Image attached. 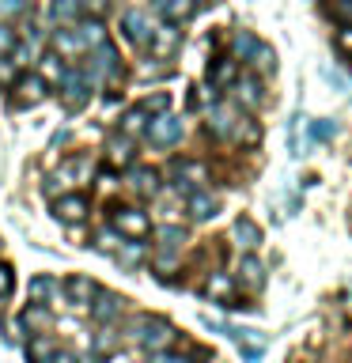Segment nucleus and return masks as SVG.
Returning a JSON list of instances; mask_svg holds the SVG:
<instances>
[{
    "mask_svg": "<svg viewBox=\"0 0 352 363\" xmlns=\"http://www.w3.org/2000/svg\"><path fill=\"white\" fill-rule=\"evenodd\" d=\"M235 53L243 57V61L254 65L258 72H273V68H277V53H273V45H265L261 38H254L250 30L235 34Z\"/></svg>",
    "mask_w": 352,
    "mask_h": 363,
    "instance_id": "1",
    "label": "nucleus"
},
{
    "mask_svg": "<svg viewBox=\"0 0 352 363\" xmlns=\"http://www.w3.org/2000/svg\"><path fill=\"white\" fill-rule=\"evenodd\" d=\"M136 329H141L136 337H141V345L148 352H167L170 345H175V329H170L167 322H159V318H141Z\"/></svg>",
    "mask_w": 352,
    "mask_h": 363,
    "instance_id": "2",
    "label": "nucleus"
},
{
    "mask_svg": "<svg viewBox=\"0 0 352 363\" xmlns=\"http://www.w3.org/2000/svg\"><path fill=\"white\" fill-rule=\"evenodd\" d=\"M144 133H148V140H152L155 147H170V144L182 140V118H175V113H155Z\"/></svg>",
    "mask_w": 352,
    "mask_h": 363,
    "instance_id": "3",
    "label": "nucleus"
},
{
    "mask_svg": "<svg viewBox=\"0 0 352 363\" xmlns=\"http://www.w3.org/2000/svg\"><path fill=\"white\" fill-rule=\"evenodd\" d=\"M57 87H61V102H65V110H68V113H76V110L87 102V95H91V91H87V76H84V72H76V68H68L65 79H61Z\"/></svg>",
    "mask_w": 352,
    "mask_h": 363,
    "instance_id": "4",
    "label": "nucleus"
},
{
    "mask_svg": "<svg viewBox=\"0 0 352 363\" xmlns=\"http://www.w3.org/2000/svg\"><path fill=\"white\" fill-rule=\"evenodd\" d=\"M114 227H118L121 235H129L133 242H141V238L152 235V220H148V212H141V208H118L114 212Z\"/></svg>",
    "mask_w": 352,
    "mask_h": 363,
    "instance_id": "5",
    "label": "nucleus"
},
{
    "mask_svg": "<svg viewBox=\"0 0 352 363\" xmlns=\"http://www.w3.org/2000/svg\"><path fill=\"white\" fill-rule=\"evenodd\" d=\"M91 212V201L84 197V193H65V197L53 201V216L61 223H84Z\"/></svg>",
    "mask_w": 352,
    "mask_h": 363,
    "instance_id": "6",
    "label": "nucleus"
},
{
    "mask_svg": "<svg viewBox=\"0 0 352 363\" xmlns=\"http://www.w3.org/2000/svg\"><path fill=\"white\" fill-rule=\"evenodd\" d=\"M45 87H50V84H45L38 72H34V76H19L16 79V106H38V102L50 95Z\"/></svg>",
    "mask_w": 352,
    "mask_h": 363,
    "instance_id": "7",
    "label": "nucleus"
},
{
    "mask_svg": "<svg viewBox=\"0 0 352 363\" xmlns=\"http://www.w3.org/2000/svg\"><path fill=\"white\" fill-rule=\"evenodd\" d=\"M227 337L238 345L243 352V359H258L261 352H265V333H258V329H238V325H227Z\"/></svg>",
    "mask_w": 352,
    "mask_h": 363,
    "instance_id": "8",
    "label": "nucleus"
},
{
    "mask_svg": "<svg viewBox=\"0 0 352 363\" xmlns=\"http://www.w3.org/2000/svg\"><path fill=\"white\" fill-rule=\"evenodd\" d=\"M178 42H182L178 23H163V27H155L152 38H148V45H152V57H170V53L178 50Z\"/></svg>",
    "mask_w": 352,
    "mask_h": 363,
    "instance_id": "9",
    "label": "nucleus"
},
{
    "mask_svg": "<svg viewBox=\"0 0 352 363\" xmlns=\"http://www.w3.org/2000/svg\"><path fill=\"white\" fill-rule=\"evenodd\" d=\"M87 306H91V318H95V322H114V318L121 314V295L95 291V299H91Z\"/></svg>",
    "mask_w": 352,
    "mask_h": 363,
    "instance_id": "10",
    "label": "nucleus"
},
{
    "mask_svg": "<svg viewBox=\"0 0 352 363\" xmlns=\"http://www.w3.org/2000/svg\"><path fill=\"white\" fill-rule=\"evenodd\" d=\"M201 0H155V8H159V16H163L167 23H186L193 11H197Z\"/></svg>",
    "mask_w": 352,
    "mask_h": 363,
    "instance_id": "11",
    "label": "nucleus"
},
{
    "mask_svg": "<svg viewBox=\"0 0 352 363\" xmlns=\"http://www.w3.org/2000/svg\"><path fill=\"white\" fill-rule=\"evenodd\" d=\"M175 174H178V193H182L189 186H204V182H209V167L186 159V163H175Z\"/></svg>",
    "mask_w": 352,
    "mask_h": 363,
    "instance_id": "12",
    "label": "nucleus"
},
{
    "mask_svg": "<svg viewBox=\"0 0 352 363\" xmlns=\"http://www.w3.org/2000/svg\"><path fill=\"white\" fill-rule=\"evenodd\" d=\"M235 95H238V102H243L246 110H258L261 102H265V91H261V79H254V76H243V79H235Z\"/></svg>",
    "mask_w": 352,
    "mask_h": 363,
    "instance_id": "13",
    "label": "nucleus"
},
{
    "mask_svg": "<svg viewBox=\"0 0 352 363\" xmlns=\"http://www.w3.org/2000/svg\"><path fill=\"white\" fill-rule=\"evenodd\" d=\"M65 291H68V303L72 306H87L91 299H95V280H87V277H68L65 280Z\"/></svg>",
    "mask_w": 352,
    "mask_h": 363,
    "instance_id": "14",
    "label": "nucleus"
},
{
    "mask_svg": "<svg viewBox=\"0 0 352 363\" xmlns=\"http://www.w3.org/2000/svg\"><path fill=\"white\" fill-rule=\"evenodd\" d=\"M204 295H209L212 303H231L235 299V280L227 277V272H212L209 284H204Z\"/></svg>",
    "mask_w": 352,
    "mask_h": 363,
    "instance_id": "15",
    "label": "nucleus"
},
{
    "mask_svg": "<svg viewBox=\"0 0 352 363\" xmlns=\"http://www.w3.org/2000/svg\"><path fill=\"white\" fill-rule=\"evenodd\" d=\"M235 79H238V61L235 57H220V61L209 68V84L212 87H231Z\"/></svg>",
    "mask_w": 352,
    "mask_h": 363,
    "instance_id": "16",
    "label": "nucleus"
},
{
    "mask_svg": "<svg viewBox=\"0 0 352 363\" xmlns=\"http://www.w3.org/2000/svg\"><path fill=\"white\" fill-rule=\"evenodd\" d=\"M238 280H243L250 291H261V288H265V265H261L258 257H243V265H238Z\"/></svg>",
    "mask_w": 352,
    "mask_h": 363,
    "instance_id": "17",
    "label": "nucleus"
},
{
    "mask_svg": "<svg viewBox=\"0 0 352 363\" xmlns=\"http://www.w3.org/2000/svg\"><path fill=\"white\" fill-rule=\"evenodd\" d=\"M95 72H102L110 84L118 79V53H114L110 42H99V45H95Z\"/></svg>",
    "mask_w": 352,
    "mask_h": 363,
    "instance_id": "18",
    "label": "nucleus"
},
{
    "mask_svg": "<svg viewBox=\"0 0 352 363\" xmlns=\"http://www.w3.org/2000/svg\"><path fill=\"white\" fill-rule=\"evenodd\" d=\"M133 189L144 193V197H155L159 193V170L155 167H136L133 170Z\"/></svg>",
    "mask_w": 352,
    "mask_h": 363,
    "instance_id": "19",
    "label": "nucleus"
},
{
    "mask_svg": "<svg viewBox=\"0 0 352 363\" xmlns=\"http://www.w3.org/2000/svg\"><path fill=\"white\" fill-rule=\"evenodd\" d=\"M121 27H125V34H129L133 42H144L148 38V19H144V11H136V8H129L121 16Z\"/></svg>",
    "mask_w": 352,
    "mask_h": 363,
    "instance_id": "20",
    "label": "nucleus"
},
{
    "mask_svg": "<svg viewBox=\"0 0 352 363\" xmlns=\"http://www.w3.org/2000/svg\"><path fill=\"white\" fill-rule=\"evenodd\" d=\"M235 238H238V246L254 250V246H261V227L243 216V220H235Z\"/></svg>",
    "mask_w": 352,
    "mask_h": 363,
    "instance_id": "21",
    "label": "nucleus"
},
{
    "mask_svg": "<svg viewBox=\"0 0 352 363\" xmlns=\"http://www.w3.org/2000/svg\"><path fill=\"white\" fill-rule=\"evenodd\" d=\"M231 136H235L238 144L254 147V144L261 140V129H258V125L250 121V118H235V121H231Z\"/></svg>",
    "mask_w": 352,
    "mask_h": 363,
    "instance_id": "22",
    "label": "nucleus"
},
{
    "mask_svg": "<svg viewBox=\"0 0 352 363\" xmlns=\"http://www.w3.org/2000/svg\"><path fill=\"white\" fill-rule=\"evenodd\" d=\"M65 72H68V65H65L57 53H45V57H42V72H38V76L45 79V84H61Z\"/></svg>",
    "mask_w": 352,
    "mask_h": 363,
    "instance_id": "23",
    "label": "nucleus"
},
{
    "mask_svg": "<svg viewBox=\"0 0 352 363\" xmlns=\"http://www.w3.org/2000/svg\"><path fill=\"white\" fill-rule=\"evenodd\" d=\"M144 129H148V110H144V106H133V110L121 118V133H125V136H141Z\"/></svg>",
    "mask_w": 352,
    "mask_h": 363,
    "instance_id": "24",
    "label": "nucleus"
},
{
    "mask_svg": "<svg viewBox=\"0 0 352 363\" xmlns=\"http://www.w3.org/2000/svg\"><path fill=\"white\" fill-rule=\"evenodd\" d=\"M189 216L193 220H209V216H216V197H209V193H189Z\"/></svg>",
    "mask_w": 352,
    "mask_h": 363,
    "instance_id": "25",
    "label": "nucleus"
},
{
    "mask_svg": "<svg viewBox=\"0 0 352 363\" xmlns=\"http://www.w3.org/2000/svg\"><path fill=\"white\" fill-rule=\"evenodd\" d=\"M57 288H61V284H57L53 277H34L31 288H27V295H31V303H45Z\"/></svg>",
    "mask_w": 352,
    "mask_h": 363,
    "instance_id": "26",
    "label": "nucleus"
},
{
    "mask_svg": "<svg viewBox=\"0 0 352 363\" xmlns=\"http://www.w3.org/2000/svg\"><path fill=\"white\" fill-rule=\"evenodd\" d=\"M53 50L72 57V53L84 50V42H79V34H76V30H57V34H53Z\"/></svg>",
    "mask_w": 352,
    "mask_h": 363,
    "instance_id": "27",
    "label": "nucleus"
},
{
    "mask_svg": "<svg viewBox=\"0 0 352 363\" xmlns=\"http://www.w3.org/2000/svg\"><path fill=\"white\" fill-rule=\"evenodd\" d=\"M79 42H84V50H87V45L106 42V34H102V23H99V19H87L84 27H79Z\"/></svg>",
    "mask_w": 352,
    "mask_h": 363,
    "instance_id": "28",
    "label": "nucleus"
},
{
    "mask_svg": "<svg viewBox=\"0 0 352 363\" xmlns=\"http://www.w3.org/2000/svg\"><path fill=\"white\" fill-rule=\"evenodd\" d=\"M231 121H235V113H231V110H227V106H216V110H212V121H209V129L224 136V133H231Z\"/></svg>",
    "mask_w": 352,
    "mask_h": 363,
    "instance_id": "29",
    "label": "nucleus"
},
{
    "mask_svg": "<svg viewBox=\"0 0 352 363\" xmlns=\"http://www.w3.org/2000/svg\"><path fill=\"white\" fill-rule=\"evenodd\" d=\"M27 356H31V363H45L53 356V345L45 337H38V340H31V345H27Z\"/></svg>",
    "mask_w": 352,
    "mask_h": 363,
    "instance_id": "30",
    "label": "nucleus"
},
{
    "mask_svg": "<svg viewBox=\"0 0 352 363\" xmlns=\"http://www.w3.org/2000/svg\"><path fill=\"white\" fill-rule=\"evenodd\" d=\"M334 136H337V125L334 121H311V140H318V144H322V140H334Z\"/></svg>",
    "mask_w": 352,
    "mask_h": 363,
    "instance_id": "31",
    "label": "nucleus"
},
{
    "mask_svg": "<svg viewBox=\"0 0 352 363\" xmlns=\"http://www.w3.org/2000/svg\"><path fill=\"white\" fill-rule=\"evenodd\" d=\"M159 238H163V250H178L186 242V231L182 227H159Z\"/></svg>",
    "mask_w": 352,
    "mask_h": 363,
    "instance_id": "32",
    "label": "nucleus"
},
{
    "mask_svg": "<svg viewBox=\"0 0 352 363\" xmlns=\"http://www.w3.org/2000/svg\"><path fill=\"white\" fill-rule=\"evenodd\" d=\"M334 45H337V53L352 57V23H341V30L334 34Z\"/></svg>",
    "mask_w": 352,
    "mask_h": 363,
    "instance_id": "33",
    "label": "nucleus"
},
{
    "mask_svg": "<svg viewBox=\"0 0 352 363\" xmlns=\"http://www.w3.org/2000/svg\"><path fill=\"white\" fill-rule=\"evenodd\" d=\"M76 11H79L76 0H57V4H53V19L68 23V19H76Z\"/></svg>",
    "mask_w": 352,
    "mask_h": 363,
    "instance_id": "34",
    "label": "nucleus"
},
{
    "mask_svg": "<svg viewBox=\"0 0 352 363\" xmlns=\"http://www.w3.org/2000/svg\"><path fill=\"white\" fill-rule=\"evenodd\" d=\"M27 11V0H0V19H16Z\"/></svg>",
    "mask_w": 352,
    "mask_h": 363,
    "instance_id": "35",
    "label": "nucleus"
},
{
    "mask_svg": "<svg viewBox=\"0 0 352 363\" xmlns=\"http://www.w3.org/2000/svg\"><path fill=\"white\" fill-rule=\"evenodd\" d=\"M322 79H326V84H329V87H337V91H341V95H345V91H348V79H345V76H341V72H337V68H329V65H322Z\"/></svg>",
    "mask_w": 352,
    "mask_h": 363,
    "instance_id": "36",
    "label": "nucleus"
},
{
    "mask_svg": "<svg viewBox=\"0 0 352 363\" xmlns=\"http://www.w3.org/2000/svg\"><path fill=\"white\" fill-rule=\"evenodd\" d=\"M11 50H16V30L8 23H0V57H8Z\"/></svg>",
    "mask_w": 352,
    "mask_h": 363,
    "instance_id": "37",
    "label": "nucleus"
},
{
    "mask_svg": "<svg viewBox=\"0 0 352 363\" xmlns=\"http://www.w3.org/2000/svg\"><path fill=\"white\" fill-rule=\"evenodd\" d=\"M329 11H334L341 23H352V0H334V4H329Z\"/></svg>",
    "mask_w": 352,
    "mask_h": 363,
    "instance_id": "38",
    "label": "nucleus"
},
{
    "mask_svg": "<svg viewBox=\"0 0 352 363\" xmlns=\"http://www.w3.org/2000/svg\"><path fill=\"white\" fill-rule=\"evenodd\" d=\"M167 106H170V95H155V99H148V102H144V110H148V113H167Z\"/></svg>",
    "mask_w": 352,
    "mask_h": 363,
    "instance_id": "39",
    "label": "nucleus"
},
{
    "mask_svg": "<svg viewBox=\"0 0 352 363\" xmlns=\"http://www.w3.org/2000/svg\"><path fill=\"white\" fill-rule=\"evenodd\" d=\"M11 284H16V277H11V265H0V299L11 291Z\"/></svg>",
    "mask_w": 352,
    "mask_h": 363,
    "instance_id": "40",
    "label": "nucleus"
},
{
    "mask_svg": "<svg viewBox=\"0 0 352 363\" xmlns=\"http://www.w3.org/2000/svg\"><path fill=\"white\" fill-rule=\"evenodd\" d=\"M129 159H133L129 144H125V140H118V144H114V163H129Z\"/></svg>",
    "mask_w": 352,
    "mask_h": 363,
    "instance_id": "41",
    "label": "nucleus"
},
{
    "mask_svg": "<svg viewBox=\"0 0 352 363\" xmlns=\"http://www.w3.org/2000/svg\"><path fill=\"white\" fill-rule=\"evenodd\" d=\"M148 363H189V359H182V356H170V352H152V359Z\"/></svg>",
    "mask_w": 352,
    "mask_h": 363,
    "instance_id": "42",
    "label": "nucleus"
},
{
    "mask_svg": "<svg viewBox=\"0 0 352 363\" xmlns=\"http://www.w3.org/2000/svg\"><path fill=\"white\" fill-rule=\"evenodd\" d=\"M155 269H163L159 277H170V269H175V257H170V254H159V257H155Z\"/></svg>",
    "mask_w": 352,
    "mask_h": 363,
    "instance_id": "43",
    "label": "nucleus"
},
{
    "mask_svg": "<svg viewBox=\"0 0 352 363\" xmlns=\"http://www.w3.org/2000/svg\"><path fill=\"white\" fill-rule=\"evenodd\" d=\"M95 246H99V250H114V246H118V238H114L110 231H102V235H99V242H95Z\"/></svg>",
    "mask_w": 352,
    "mask_h": 363,
    "instance_id": "44",
    "label": "nucleus"
},
{
    "mask_svg": "<svg viewBox=\"0 0 352 363\" xmlns=\"http://www.w3.org/2000/svg\"><path fill=\"white\" fill-rule=\"evenodd\" d=\"M45 363H76V356H72V352H57V348H53V356L45 359Z\"/></svg>",
    "mask_w": 352,
    "mask_h": 363,
    "instance_id": "45",
    "label": "nucleus"
}]
</instances>
